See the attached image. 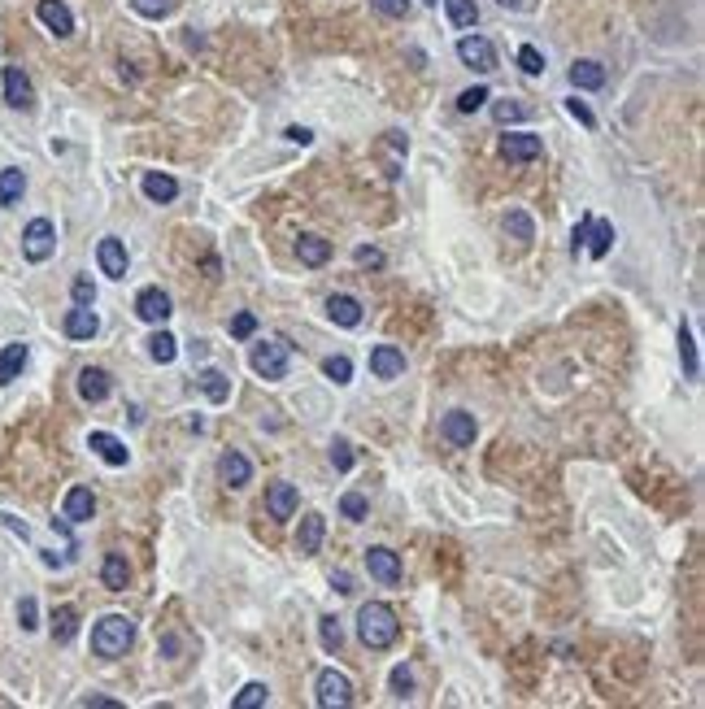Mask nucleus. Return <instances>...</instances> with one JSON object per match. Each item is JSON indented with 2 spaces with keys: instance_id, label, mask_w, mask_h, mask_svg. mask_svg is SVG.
<instances>
[{
  "instance_id": "nucleus-1",
  "label": "nucleus",
  "mask_w": 705,
  "mask_h": 709,
  "mask_svg": "<svg viewBox=\"0 0 705 709\" xmlns=\"http://www.w3.org/2000/svg\"><path fill=\"white\" fill-rule=\"evenodd\" d=\"M357 636H362V644H366L370 653L392 648L397 636H401V622H397L392 605H383V601H366V605L357 609Z\"/></svg>"
},
{
  "instance_id": "nucleus-2",
  "label": "nucleus",
  "mask_w": 705,
  "mask_h": 709,
  "mask_svg": "<svg viewBox=\"0 0 705 709\" xmlns=\"http://www.w3.org/2000/svg\"><path fill=\"white\" fill-rule=\"evenodd\" d=\"M135 640V622L127 613H105L101 622L92 627V653L105 657V662H113V657H122Z\"/></svg>"
},
{
  "instance_id": "nucleus-3",
  "label": "nucleus",
  "mask_w": 705,
  "mask_h": 709,
  "mask_svg": "<svg viewBox=\"0 0 705 709\" xmlns=\"http://www.w3.org/2000/svg\"><path fill=\"white\" fill-rule=\"evenodd\" d=\"M253 371L262 374L266 383H279V379H288V366H292V353H288V344L283 339H262V344H253Z\"/></svg>"
},
{
  "instance_id": "nucleus-4",
  "label": "nucleus",
  "mask_w": 705,
  "mask_h": 709,
  "mask_svg": "<svg viewBox=\"0 0 705 709\" xmlns=\"http://www.w3.org/2000/svg\"><path fill=\"white\" fill-rule=\"evenodd\" d=\"M57 253V227L48 222V218H31L27 222V231H22V257L39 266V262H48Z\"/></svg>"
},
{
  "instance_id": "nucleus-5",
  "label": "nucleus",
  "mask_w": 705,
  "mask_h": 709,
  "mask_svg": "<svg viewBox=\"0 0 705 709\" xmlns=\"http://www.w3.org/2000/svg\"><path fill=\"white\" fill-rule=\"evenodd\" d=\"M314 701L323 709H348L353 705V679L344 671H323L314 683Z\"/></svg>"
},
{
  "instance_id": "nucleus-6",
  "label": "nucleus",
  "mask_w": 705,
  "mask_h": 709,
  "mask_svg": "<svg viewBox=\"0 0 705 709\" xmlns=\"http://www.w3.org/2000/svg\"><path fill=\"white\" fill-rule=\"evenodd\" d=\"M457 57H462L470 70H479V74H492V70H497V48H492V39H483V35H462V39H457Z\"/></svg>"
},
{
  "instance_id": "nucleus-7",
  "label": "nucleus",
  "mask_w": 705,
  "mask_h": 709,
  "mask_svg": "<svg viewBox=\"0 0 705 709\" xmlns=\"http://www.w3.org/2000/svg\"><path fill=\"white\" fill-rule=\"evenodd\" d=\"M366 571L370 579H379L383 588H397L401 583V557L392 548H366Z\"/></svg>"
},
{
  "instance_id": "nucleus-8",
  "label": "nucleus",
  "mask_w": 705,
  "mask_h": 709,
  "mask_svg": "<svg viewBox=\"0 0 705 709\" xmlns=\"http://www.w3.org/2000/svg\"><path fill=\"white\" fill-rule=\"evenodd\" d=\"M135 313H139V322H148V327H162L170 313V296L162 292V288H144L139 296H135Z\"/></svg>"
},
{
  "instance_id": "nucleus-9",
  "label": "nucleus",
  "mask_w": 705,
  "mask_h": 709,
  "mask_svg": "<svg viewBox=\"0 0 705 709\" xmlns=\"http://www.w3.org/2000/svg\"><path fill=\"white\" fill-rule=\"evenodd\" d=\"M35 18L57 35V39H70V35H74V13H70L62 0H39V4H35Z\"/></svg>"
},
{
  "instance_id": "nucleus-10",
  "label": "nucleus",
  "mask_w": 705,
  "mask_h": 709,
  "mask_svg": "<svg viewBox=\"0 0 705 709\" xmlns=\"http://www.w3.org/2000/svg\"><path fill=\"white\" fill-rule=\"evenodd\" d=\"M0 79H4V101H9V109H22V113H27V109L35 104L31 79H27L18 66H4V74H0Z\"/></svg>"
},
{
  "instance_id": "nucleus-11",
  "label": "nucleus",
  "mask_w": 705,
  "mask_h": 709,
  "mask_svg": "<svg viewBox=\"0 0 705 709\" xmlns=\"http://www.w3.org/2000/svg\"><path fill=\"white\" fill-rule=\"evenodd\" d=\"M370 374H374V379H401L405 353L397 344H374V348H370Z\"/></svg>"
},
{
  "instance_id": "nucleus-12",
  "label": "nucleus",
  "mask_w": 705,
  "mask_h": 709,
  "mask_svg": "<svg viewBox=\"0 0 705 709\" xmlns=\"http://www.w3.org/2000/svg\"><path fill=\"white\" fill-rule=\"evenodd\" d=\"M440 436L449 439L453 448H470V444H474V413H466V409H453V413H444V422H440Z\"/></svg>"
},
{
  "instance_id": "nucleus-13",
  "label": "nucleus",
  "mask_w": 705,
  "mask_h": 709,
  "mask_svg": "<svg viewBox=\"0 0 705 709\" xmlns=\"http://www.w3.org/2000/svg\"><path fill=\"white\" fill-rule=\"evenodd\" d=\"M97 262H101V274L127 279V244L118 236H105L101 244H97Z\"/></svg>"
},
{
  "instance_id": "nucleus-14",
  "label": "nucleus",
  "mask_w": 705,
  "mask_h": 709,
  "mask_svg": "<svg viewBox=\"0 0 705 709\" xmlns=\"http://www.w3.org/2000/svg\"><path fill=\"white\" fill-rule=\"evenodd\" d=\"M540 153H544L540 136H527V131H509V136H501V157H505V162H536Z\"/></svg>"
},
{
  "instance_id": "nucleus-15",
  "label": "nucleus",
  "mask_w": 705,
  "mask_h": 709,
  "mask_svg": "<svg viewBox=\"0 0 705 709\" xmlns=\"http://www.w3.org/2000/svg\"><path fill=\"white\" fill-rule=\"evenodd\" d=\"M88 448L101 457L105 466H127V462H131V448L118 436H109V431H92V436H88Z\"/></svg>"
},
{
  "instance_id": "nucleus-16",
  "label": "nucleus",
  "mask_w": 705,
  "mask_h": 709,
  "mask_svg": "<svg viewBox=\"0 0 705 709\" xmlns=\"http://www.w3.org/2000/svg\"><path fill=\"white\" fill-rule=\"evenodd\" d=\"M297 509H301V496H297V488L292 483H270L266 488V513L270 518H297Z\"/></svg>"
},
{
  "instance_id": "nucleus-17",
  "label": "nucleus",
  "mask_w": 705,
  "mask_h": 709,
  "mask_svg": "<svg viewBox=\"0 0 705 709\" xmlns=\"http://www.w3.org/2000/svg\"><path fill=\"white\" fill-rule=\"evenodd\" d=\"M323 536H327V518L323 513H305L301 527H297V553L301 557H314L323 548Z\"/></svg>"
},
{
  "instance_id": "nucleus-18",
  "label": "nucleus",
  "mask_w": 705,
  "mask_h": 709,
  "mask_svg": "<svg viewBox=\"0 0 705 709\" xmlns=\"http://www.w3.org/2000/svg\"><path fill=\"white\" fill-rule=\"evenodd\" d=\"M109 371H101V366H83L79 371V396L88 401V405H101L105 396H109Z\"/></svg>"
},
{
  "instance_id": "nucleus-19",
  "label": "nucleus",
  "mask_w": 705,
  "mask_h": 709,
  "mask_svg": "<svg viewBox=\"0 0 705 709\" xmlns=\"http://www.w3.org/2000/svg\"><path fill=\"white\" fill-rule=\"evenodd\" d=\"M92 513H97V496H92V488H83V483H79V488H70L66 501H62V518H66V522H88Z\"/></svg>"
},
{
  "instance_id": "nucleus-20",
  "label": "nucleus",
  "mask_w": 705,
  "mask_h": 709,
  "mask_svg": "<svg viewBox=\"0 0 705 709\" xmlns=\"http://www.w3.org/2000/svg\"><path fill=\"white\" fill-rule=\"evenodd\" d=\"M139 192H144L153 204H170L174 196H179V179H170V174H162V170H148V174L139 179Z\"/></svg>"
},
{
  "instance_id": "nucleus-21",
  "label": "nucleus",
  "mask_w": 705,
  "mask_h": 709,
  "mask_svg": "<svg viewBox=\"0 0 705 709\" xmlns=\"http://www.w3.org/2000/svg\"><path fill=\"white\" fill-rule=\"evenodd\" d=\"M101 331V318H97V309L92 304H74L66 313V336L70 339H92Z\"/></svg>"
},
{
  "instance_id": "nucleus-22",
  "label": "nucleus",
  "mask_w": 705,
  "mask_h": 709,
  "mask_svg": "<svg viewBox=\"0 0 705 709\" xmlns=\"http://www.w3.org/2000/svg\"><path fill=\"white\" fill-rule=\"evenodd\" d=\"M327 318L336 322V327H362V301L357 296H344V292H336L332 301H327Z\"/></svg>"
},
{
  "instance_id": "nucleus-23",
  "label": "nucleus",
  "mask_w": 705,
  "mask_h": 709,
  "mask_svg": "<svg viewBox=\"0 0 705 709\" xmlns=\"http://www.w3.org/2000/svg\"><path fill=\"white\" fill-rule=\"evenodd\" d=\"M218 474H222V483L227 488H248V479H253V466H248V457L244 453H222V462H218Z\"/></svg>"
},
{
  "instance_id": "nucleus-24",
  "label": "nucleus",
  "mask_w": 705,
  "mask_h": 709,
  "mask_svg": "<svg viewBox=\"0 0 705 709\" xmlns=\"http://www.w3.org/2000/svg\"><path fill=\"white\" fill-rule=\"evenodd\" d=\"M27 362H31V348H27V344H4V348H0V383H13L18 374L27 371Z\"/></svg>"
},
{
  "instance_id": "nucleus-25",
  "label": "nucleus",
  "mask_w": 705,
  "mask_h": 709,
  "mask_svg": "<svg viewBox=\"0 0 705 709\" xmlns=\"http://www.w3.org/2000/svg\"><path fill=\"white\" fill-rule=\"evenodd\" d=\"M297 257H301V266L318 271V266H327V262H332V244H327L323 236H301V239H297Z\"/></svg>"
},
{
  "instance_id": "nucleus-26",
  "label": "nucleus",
  "mask_w": 705,
  "mask_h": 709,
  "mask_svg": "<svg viewBox=\"0 0 705 709\" xmlns=\"http://www.w3.org/2000/svg\"><path fill=\"white\" fill-rule=\"evenodd\" d=\"M379 157H383L388 179H397V174H401V162H405V136H401V131H383V139H379Z\"/></svg>"
},
{
  "instance_id": "nucleus-27",
  "label": "nucleus",
  "mask_w": 705,
  "mask_h": 709,
  "mask_svg": "<svg viewBox=\"0 0 705 709\" xmlns=\"http://www.w3.org/2000/svg\"><path fill=\"white\" fill-rule=\"evenodd\" d=\"M101 583L109 592H127V583H131V566H127V557L122 553H109L101 566Z\"/></svg>"
},
{
  "instance_id": "nucleus-28",
  "label": "nucleus",
  "mask_w": 705,
  "mask_h": 709,
  "mask_svg": "<svg viewBox=\"0 0 705 709\" xmlns=\"http://www.w3.org/2000/svg\"><path fill=\"white\" fill-rule=\"evenodd\" d=\"M583 248H588V257H592V262H601L605 253L614 248V222L592 218V227H588V244H583Z\"/></svg>"
},
{
  "instance_id": "nucleus-29",
  "label": "nucleus",
  "mask_w": 705,
  "mask_h": 709,
  "mask_svg": "<svg viewBox=\"0 0 705 709\" xmlns=\"http://www.w3.org/2000/svg\"><path fill=\"white\" fill-rule=\"evenodd\" d=\"M197 383H201V392L214 401V405H222V401L231 396V379H227L222 371H214V366H205V371L197 374Z\"/></svg>"
},
{
  "instance_id": "nucleus-30",
  "label": "nucleus",
  "mask_w": 705,
  "mask_h": 709,
  "mask_svg": "<svg viewBox=\"0 0 705 709\" xmlns=\"http://www.w3.org/2000/svg\"><path fill=\"white\" fill-rule=\"evenodd\" d=\"M571 83L579 88V92H597V88H605V66L601 62H575Z\"/></svg>"
},
{
  "instance_id": "nucleus-31",
  "label": "nucleus",
  "mask_w": 705,
  "mask_h": 709,
  "mask_svg": "<svg viewBox=\"0 0 705 709\" xmlns=\"http://www.w3.org/2000/svg\"><path fill=\"white\" fill-rule=\"evenodd\" d=\"M505 231L518 239V244H532V239H536V222H532L527 209H509V213H505Z\"/></svg>"
},
{
  "instance_id": "nucleus-32",
  "label": "nucleus",
  "mask_w": 705,
  "mask_h": 709,
  "mask_svg": "<svg viewBox=\"0 0 705 709\" xmlns=\"http://www.w3.org/2000/svg\"><path fill=\"white\" fill-rule=\"evenodd\" d=\"M27 192V174L22 170H0V204H18Z\"/></svg>"
},
{
  "instance_id": "nucleus-33",
  "label": "nucleus",
  "mask_w": 705,
  "mask_h": 709,
  "mask_svg": "<svg viewBox=\"0 0 705 709\" xmlns=\"http://www.w3.org/2000/svg\"><path fill=\"white\" fill-rule=\"evenodd\" d=\"M74 631H79V613H74L70 605H57V609H53V640L70 644V640H74Z\"/></svg>"
},
{
  "instance_id": "nucleus-34",
  "label": "nucleus",
  "mask_w": 705,
  "mask_h": 709,
  "mask_svg": "<svg viewBox=\"0 0 705 709\" xmlns=\"http://www.w3.org/2000/svg\"><path fill=\"white\" fill-rule=\"evenodd\" d=\"M148 357H153L157 366H170V362L179 357V339L170 336V331H157V336L148 339Z\"/></svg>"
},
{
  "instance_id": "nucleus-35",
  "label": "nucleus",
  "mask_w": 705,
  "mask_h": 709,
  "mask_svg": "<svg viewBox=\"0 0 705 709\" xmlns=\"http://www.w3.org/2000/svg\"><path fill=\"white\" fill-rule=\"evenodd\" d=\"M444 13H449V22L453 27H474L479 22V9H474V0H444Z\"/></svg>"
},
{
  "instance_id": "nucleus-36",
  "label": "nucleus",
  "mask_w": 705,
  "mask_h": 709,
  "mask_svg": "<svg viewBox=\"0 0 705 709\" xmlns=\"http://www.w3.org/2000/svg\"><path fill=\"white\" fill-rule=\"evenodd\" d=\"M679 357H684V374H688V379H697V374H701V362H697V344H692L688 322L679 327Z\"/></svg>"
},
{
  "instance_id": "nucleus-37",
  "label": "nucleus",
  "mask_w": 705,
  "mask_h": 709,
  "mask_svg": "<svg viewBox=\"0 0 705 709\" xmlns=\"http://www.w3.org/2000/svg\"><path fill=\"white\" fill-rule=\"evenodd\" d=\"M270 701V688L266 683H244V688H239V696H235L231 705L235 709H257V705H266Z\"/></svg>"
},
{
  "instance_id": "nucleus-38",
  "label": "nucleus",
  "mask_w": 705,
  "mask_h": 709,
  "mask_svg": "<svg viewBox=\"0 0 705 709\" xmlns=\"http://www.w3.org/2000/svg\"><path fill=\"white\" fill-rule=\"evenodd\" d=\"M131 9L139 13V18H170L174 9H179V0H131Z\"/></svg>"
},
{
  "instance_id": "nucleus-39",
  "label": "nucleus",
  "mask_w": 705,
  "mask_h": 709,
  "mask_svg": "<svg viewBox=\"0 0 705 709\" xmlns=\"http://www.w3.org/2000/svg\"><path fill=\"white\" fill-rule=\"evenodd\" d=\"M318 640H323V648H327V653H340V644H344V627H340V618H332V613H327V618L318 622Z\"/></svg>"
},
{
  "instance_id": "nucleus-40",
  "label": "nucleus",
  "mask_w": 705,
  "mask_h": 709,
  "mask_svg": "<svg viewBox=\"0 0 705 709\" xmlns=\"http://www.w3.org/2000/svg\"><path fill=\"white\" fill-rule=\"evenodd\" d=\"M323 374H327L332 383L344 388V383H353V362H348L344 353H336V357H327V362H323Z\"/></svg>"
},
{
  "instance_id": "nucleus-41",
  "label": "nucleus",
  "mask_w": 705,
  "mask_h": 709,
  "mask_svg": "<svg viewBox=\"0 0 705 709\" xmlns=\"http://www.w3.org/2000/svg\"><path fill=\"white\" fill-rule=\"evenodd\" d=\"M340 513H344L348 522H362V518L370 513V501L362 496V492H344V496H340Z\"/></svg>"
},
{
  "instance_id": "nucleus-42",
  "label": "nucleus",
  "mask_w": 705,
  "mask_h": 709,
  "mask_svg": "<svg viewBox=\"0 0 705 709\" xmlns=\"http://www.w3.org/2000/svg\"><path fill=\"white\" fill-rule=\"evenodd\" d=\"M388 688H392V696H397V701H409V696H414V675H409L405 666H397V671L388 675Z\"/></svg>"
},
{
  "instance_id": "nucleus-43",
  "label": "nucleus",
  "mask_w": 705,
  "mask_h": 709,
  "mask_svg": "<svg viewBox=\"0 0 705 709\" xmlns=\"http://www.w3.org/2000/svg\"><path fill=\"white\" fill-rule=\"evenodd\" d=\"M492 118H497L501 127H509V122H523V118H527V109H523V104H514V101H497V104H492Z\"/></svg>"
},
{
  "instance_id": "nucleus-44",
  "label": "nucleus",
  "mask_w": 705,
  "mask_h": 709,
  "mask_svg": "<svg viewBox=\"0 0 705 709\" xmlns=\"http://www.w3.org/2000/svg\"><path fill=\"white\" fill-rule=\"evenodd\" d=\"M483 101H492L488 88H466V92L457 96V113H474V109H483Z\"/></svg>"
},
{
  "instance_id": "nucleus-45",
  "label": "nucleus",
  "mask_w": 705,
  "mask_h": 709,
  "mask_svg": "<svg viewBox=\"0 0 705 709\" xmlns=\"http://www.w3.org/2000/svg\"><path fill=\"white\" fill-rule=\"evenodd\" d=\"M70 296H74V304H92L97 301V283H92L88 274H79V279L70 283Z\"/></svg>"
},
{
  "instance_id": "nucleus-46",
  "label": "nucleus",
  "mask_w": 705,
  "mask_h": 709,
  "mask_svg": "<svg viewBox=\"0 0 705 709\" xmlns=\"http://www.w3.org/2000/svg\"><path fill=\"white\" fill-rule=\"evenodd\" d=\"M518 66H523V74H540V70H544V57H540L536 44H523V48H518Z\"/></svg>"
},
{
  "instance_id": "nucleus-47",
  "label": "nucleus",
  "mask_w": 705,
  "mask_h": 709,
  "mask_svg": "<svg viewBox=\"0 0 705 709\" xmlns=\"http://www.w3.org/2000/svg\"><path fill=\"white\" fill-rule=\"evenodd\" d=\"M18 622H22V631H35V627H39V605H35V596H22V601H18Z\"/></svg>"
},
{
  "instance_id": "nucleus-48",
  "label": "nucleus",
  "mask_w": 705,
  "mask_h": 709,
  "mask_svg": "<svg viewBox=\"0 0 705 709\" xmlns=\"http://www.w3.org/2000/svg\"><path fill=\"white\" fill-rule=\"evenodd\" d=\"M332 466H336V471H353V448H348V439H332Z\"/></svg>"
},
{
  "instance_id": "nucleus-49",
  "label": "nucleus",
  "mask_w": 705,
  "mask_h": 709,
  "mask_svg": "<svg viewBox=\"0 0 705 709\" xmlns=\"http://www.w3.org/2000/svg\"><path fill=\"white\" fill-rule=\"evenodd\" d=\"M353 262H357V266H362V271H379V266H383V262H388V257H383V253H379V248H366V244H362V248H357V253H353Z\"/></svg>"
},
{
  "instance_id": "nucleus-50",
  "label": "nucleus",
  "mask_w": 705,
  "mask_h": 709,
  "mask_svg": "<svg viewBox=\"0 0 705 709\" xmlns=\"http://www.w3.org/2000/svg\"><path fill=\"white\" fill-rule=\"evenodd\" d=\"M253 331H257V318H253V313H235V318H231V336L235 339H248Z\"/></svg>"
},
{
  "instance_id": "nucleus-51",
  "label": "nucleus",
  "mask_w": 705,
  "mask_h": 709,
  "mask_svg": "<svg viewBox=\"0 0 705 709\" xmlns=\"http://www.w3.org/2000/svg\"><path fill=\"white\" fill-rule=\"evenodd\" d=\"M370 4H374L383 18H405V13H409V0H370Z\"/></svg>"
},
{
  "instance_id": "nucleus-52",
  "label": "nucleus",
  "mask_w": 705,
  "mask_h": 709,
  "mask_svg": "<svg viewBox=\"0 0 705 709\" xmlns=\"http://www.w3.org/2000/svg\"><path fill=\"white\" fill-rule=\"evenodd\" d=\"M588 227H592V213H583V218H579V227H575V236H571V253H575V257H579V248L588 244Z\"/></svg>"
},
{
  "instance_id": "nucleus-53",
  "label": "nucleus",
  "mask_w": 705,
  "mask_h": 709,
  "mask_svg": "<svg viewBox=\"0 0 705 709\" xmlns=\"http://www.w3.org/2000/svg\"><path fill=\"white\" fill-rule=\"evenodd\" d=\"M567 109H571V118H579L583 127H597V118H592V109H588V104L579 101V96H575V101H567Z\"/></svg>"
},
{
  "instance_id": "nucleus-54",
  "label": "nucleus",
  "mask_w": 705,
  "mask_h": 709,
  "mask_svg": "<svg viewBox=\"0 0 705 709\" xmlns=\"http://www.w3.org/2000/svg\"><path fill=\"white\" fill-rule=\"evenodd\" d=\"M283 136L292 139V144H301V148H305V144H314V131H309V127H288Z\"/></svg>"
},
{
  "instance_id": "nucleus-55",
  "label": "nucleus",
  "mask_w": 705,
  "mask_h": 709,
  "mask_svg": "<svg viewBox=\"0 0 705 709\" xmlns=\"http://www.w3.org/2000/svg\"><path fill=\"white\" fill-rule=\"evenodd\" d=\"M332 588H336V592H353V579H348L344 571H336L332 574Z\"/></svg>"
},
{
  "instance_id": "nucleus-56",
  "label": "nucleus",
  "mask_w": 705,
  "mask_h": 709,
  "mask_svg": "<svg viewBox=\"0 0 705 709\" xmlns=\"http://www.w3.org/2000/svg\"><path fill=\"white\" fill-rule=\"evenodd\" d=\"M83 705H97V709H113V701H105V696H88Z\"/></svg>"
},
{
  "instance_id": "nucleus-57",
  "label": "nucleus",
  "mask_w": 705,
  "mask_h": 709,
  "mask_svg": "<svg viewBox=\"0 0 705 709\" xmlns=\"http://www.w3.org/2000/svg\"><path fill=\"white\" fill-rule=\"evenodd\" d=\"M162 653H170V657H174V653H179V640H174V636H166V640H162Z\"/></svg>"
},
{
  "instance_id": "nucleus-58",
  "label": "nucleus",
  "mask_w": 705,
  "mask_h": 709,
  "mask_svg": "<svg viewBox=\"0 0 705 709\" xmlns=\"http://www.w3.org/2000/svg\"><path fill=\"white\" fill-rule=\"evenodd\" d=\"M497 4H505V9H523V0H497Z\"/></svg>"
},
{
  "instance_id": "nucleus-59",
  "label": "nucleus",
  "mask_w": 705,
  "mask_h": 709,
  "mask_svg": "<svg viewBox=\"0 0 705 709\" xmlns=\"http://www.w3.org/2000/svg\"><path fill=\"white\" fill-rule=\"evenodd\" d=\"M427 4H440V0H427Z\"/></svg>"
}]
</instances>
